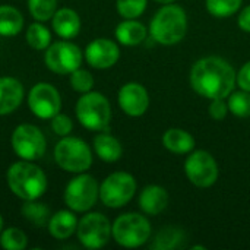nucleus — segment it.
Wrapping results in <instances>:
<instances>
[{
  "label": "nucleus",
  "instance_id": "nucleus-1",
  "mask_svg": "<svg viewBox=\"0 0 250 250\" xmlns=\"http://www.w3.org/2000/svg\"><path fill=\"white\" fill-rule=\"evenodd\" d=\"M237 83L234 67L218 56L199 59L190 70L192 89L208 100L227 98Z\"/></svg>",
  "mask_w": 250,
  "mask_h": 250
},
{
  "label": "nucleus",
  "instance_id": "nucleus-2",
  "mask_svg": "<svg viewBox=\"0 0 250 250\" xmlns=\"http://www.w3.org/2000/svg\"><path fill=\"white\" fill-rule=\"evenodd\" d=\"M9 189L22 201L40 199L47 190V176L32 161L21 160L6 173Z\"/></svg>",
  "mask_w": 250,
  "mask_h": 250
},
{
  "label": "nucleus",
  "instance_id": "nucleus-3",
  "mask_svg": "<svg viewBox=\"0 0 250 250\" xmlns=\"http://www.w3.org/2000/svg\"><path fill=\"white\" fill-rule=\"evenodd\" d=\"M188 31V15L177 4H164L151 19L149 34L161 45H174L180 42Z\"/></svg>",
  "mask_w": 250,
  "mask_h": 250
},
{
  "label": "nucleus",
  "instance_id": "nucleus-4",
  "mask_svg": "<svg viewBox=\"0 0 250 250\" xmlns=\"http://www.w3.org/2000/svg\"><path fill=\"white\" fill-rule=\"evenodd\" d=\"M79 123L94 132H108L111 120V105L105 95L100 92H85L75 107Z\"/></svg>",
  "mask_w": 250,
  "mask_h": 250
},
{
  "label": "nucleus",
  "instance_id": "nucleus-5",
  "mask_svg": "<svg viewBox=\"0 0 250 250\" xmlns=\"http://www.w3.org/2000/svg\"><path fill=\"white\" fill-rule=\"evenodd\" d=\"M151 223L145 215L138 212H127L116 218L111 224V237L117 245L135 249L145 245L151 237Z\"/></svg>",
  "mask_w": 250,
  "mask_h": 250
},
{
  "label": "nucleus",
  "instance_id": "nucleus-6",
  "mask_svg": "<svg viewBox=\"0 0 250 250\" xmlns=\"http://www.w3.org/2000/svg\"><path fill=\"white\" fill-rule=\"evenodd\" d=\"M57 166L69 173H85L92 166V151L89 145L76 136H63L54 148Z\"/></svg>",
  "mask_w": 250,
  "mask_h": 250
},
{
  "label": "nucleus",
  "instance_id": "nucleus-7",
  "mask_svg": "<svg viewBox=\"0 0 250 250\" xmlns=\"http://www.w3.org/2000/svg\"><path fill=\"white\" fill-rule=\"evenodd\" d=\"M63 198L70 211L88 212L100 198V186L92 176L79 173L67 183Z\"/></svg>",
  "mask_w": 250,
  "mask_h": 250
},
{
  "label": "nucleus",
  "instance_id": "nucleus-8",
  "mask_svg": "<svg viewBox=\"0 0 250 250\" xmlns=\"http://www.w3.org/2000/svg\"><path fill=\"white\" fill-rule=\"evenodd\" d=\"M136 193V180L126 171L111 173L100 186V199L108 208H122Z\"/></svg>",
  "mask_w": 250,
  "mask_h": 250
},
{
  "label": "nucleus",
  "instance_id": "nucleus-9",
  "mask_svg": "<svg viewBox=\"0 0 250 250\" xmlns=\"http://www.w3.org/2000/svg\"><path fill=\"white\" fill-rule=\"evenodd\" d=\"M10 144L15 154L21 160H26V161L40 160L47 148V141L44 133L37 126L28 123L19 125L13 130Z\"/></svg>",
  "mask_w": 250,
  "mask_h": 250
},
{
  "label": "nucleus",
  "instance_id": "nucleus-10",
  "mask_svg": "<svg viewBox=\"0 0 250 250\" xmlns=\"http://www.w3.org/2000/svg\"><path fill=\"white\" fill-rule=\"evenodd\" d=\"M78 240L86 249H100L105 246L111 237V224L108 218L100 212H88L78 221Z\"/></svg>",
  "mask_w": 250,
  "mask_h": 250
},
{
  "label": "nucleus",
  "instance_id": "nucleus-11",
  "mask_svg": "<svg viewBox=\"0 0 250 250\" xmlns=\"http://www.w3.org/2000/svg\"><path fill=\"white\" fill-rule=\"evenodd\" d=\"M81 48L70 41H57L45 48V66L57 75H70L81 67L82 63Z\"/></svg>",
  "mask_w": 250,
  "mask_h": 250
},
{
  "label": "nucleus",
  "instance_id": "nucleus-12",
  "mask_svg": "<svg viewBox=\"0 0 250 250\" xmlns=\"http://www.w3.org/2000/svg\"><path fill=\"white\" fill-rule=\"evenodd\" d=\"M185 173L193 186L207 189L218 179V164L208 151H193L185 161Z\"/></svg>",
  "mask_w": 250,
  "mask_h": 250
},
{
  "label": "nucleus",
  "instance_id": "nucleus-13",
  "mask_svg": "<svg viewBox=\"0 0 250 250\" xmlns=\"http://www.w3.org/2000/svg\"><path fill=\"white\" fill-rule=\"evenodd\" d=\"M28 105L34 116L38 119H53L60 113L62 98L59 91L48 82H38L29 89Z\"/></svg>",
  "mask_w": 250,
  "mask_h": 250
},
{
  "label": "nucleus",
  "instance_id": "nucleus-14",
  "mask_svg": "<svg viewBox=\"0 0 250 250\" xmlns=\"http://www.w3.org/2000/svg\"><path fill=\"white\" fill-rule=\"evenodd\" d=\"M119 105L130 117H141L149 107V95L144 85L127 82L119 91Z\"/></svg>",
  "mask_w": 250,
  "mask_h": 250
},
{
  "label": "nucleus",
  "instance_id": "nucleus-15",
  "mask_svg": "<svg viewBox=\"0 0 250 250\" xmlns=\"http://www.w3.org/2000/svg\"><path fill=\"white\" fill-rule=\"evenodd\" d=\"M120 57L119 45L108 38H97L85 48V59L94 69L113 67Z\"/></svg>",
  "mask_w": 250,
  "mask_h": 250
},
{
  "label": "nucleus",
  "instance_id": "nucleus-16",
  "mask_svg": "<svg viewBox=\"0 0 250 250\" xmlns=\"http://www.w3.org/2000/svg\"><path fill=\"white\" fill-rule=\"evenodd\" d=\"M23 100V85L12 76L0 78V116L13 113Z\"/></svg>",
  "mask_w": 250,
  "mask_h": 250
},
{
  "label": "nucleus",
  "instance_id": "nucleus-17",
  "mask_svg": "<svg viewBox=\"0 0 250 250\" xmlns=\"http://www.w3.org/2000/svg\"><path fill=\"white\" fill-rule=\"evenodd\" d=\"M51 25L54 32L63 40L75 38L81 31V18L79 15L69 7L57 9L51 18Z\"/></svg>",
  "mask_w": 250,
  "mask_h": 250
},
{
  "label": "nucleus",
  "instance_id": "nucleus-18",
  "mask_svg": "<svg viewBox=\"0 0 250 250\" xmlns=\"http://www.w3.org/2000/svg\"><path fill=\"white\" fill-rule=\"evenodd\" d=\"M168 205V193L163 186L149 185L142 189L139 196V207L146 215H158Z\"/></svg>",
  "mask_w": 250,
  "mask_h": 250
},
{
  "label": "nucleus",
  "instance_id": "nucleus-19",
  "mask_svg": "<svg viewBox=\"0 0 250 250\" xmlns=\"http://www.w3.org/2000/svg\"><path fill=\"white\" fill-rule=\"evenodd\" d=\"M114 34L120 44L133 47V45L142 44L146 40L148 29L142 22H139L136 19H125L123 22H120L117 25Z\"/></svg>",
  "mask_w": 250,
  "mask_h": 250
},
{
  "label": "nucleus",
  "instance_id": "nucleus-20",
  "mask_svg": "<svg viewBox=\"0 0 250 250\" xmlns=\"http://www.w3.org/2000/svg\"><path fill=\"white\" fill-rule=\"evenodd\" d=\"M50 234L54 239L59 240H66L69 239L73 233H76L78 227V218L73 214V211L62 209L50 217V221L47 224Z\"/></svg>",
  "mask_w": 250,
  "mask_h": 250
},
{
  "label": "nucleus",
  "instance_id": "nucleus-21",
  "mask_svg": "<svg viewBox=\"0 0 250 250\" xmlns=\"http://www.w3.org/2000/svg\"><path fill=\"white\" fill-rule=\"evenodd\" d=\"M163 145L173 154H190L195 148V138L183 129H168L163 135Z\"/></svg>",
  "mask_w": 250,
  "mask_h": 250
},
{
  "label": "nucleus",
  "instance_id": "nucleus-22",
  "mask_svg": "<svg viewBox=\"0 0 250 250\" xmlns=\"http://www.w3.org/2000/svg\"><path fill=\"white\" fill-rule=\"evenodd\" d=\"M94 151L98 158L105 163H116L123 154L120 141L108 132H100L94 138Z\"/></svg>",
  "mask_w": 250,
  "mask_h": 250
},
{
  "label": "nucleus",
  "instance_id": "nucleus-23",
  "mask_svg": "<svg viewBox=\"0 0 250 250\" xmlns=\"http://www.w3.org/2000/svg\"><path fill=\"white\" fill-rule=\"evenodd\" d=\"M186 242V233L183 229L176 226H166L158 230L151 243V249L173 250L183 248Z\"/></svg>",
  "mask_w": 250,
  "mask_h": 250
},
{
  "label": "nucleus",
  "instance_id": "nucleus-24",
  "mask_svg": "<svg viewBox=\"0 0 250 250\" xmlns=\"http://www.w3.org/2000/svg\"><path fill=\"white\" fill-rule=\"evenodd\" d=\"M23 28L22 13L9 4L0 6V35L1 37H15Z\"/></svg>",
  "mask_w": 250,
  "mask_h": 250
},
{
  "label": "nucleus",
  "instance_id": "nucleus-25",
  "mask_svg": "<svg viewBox=\"0 0 250 250\" xmlns=\"http://www.w3.org/2000/svg\"><path fill=\"white\" fill-rule=\"evenodd\" d=\"M21 212L26 221H29L31 224H34L38 229L45 227L51 217L50 208L45 204L38 202V199L25 201V204L21 208Z\"/></svg>",
  "mask_w": 250,
  "mask_h": 250
},
{
  "label": "nucleus",
  "instance_id": "nucleus-26",
  "mask_svg": "<svg viewBox=\"0 0 250 250\" xmlns=\"http://www.w3.org/2000/svg\"><path fill=\"white\" fill-rule=\"evenodd\" d=\"M26 42L34 50H45L51 44V32L40 22H34L26 29Z\"/></svg>",
  "mask_w": 250,
  "mask_h": 250
},
{
  "label": "nucleus",
  "instance_id": "nucleus-27",
  "mask_svg": "<svg viewBox=\"0 0 250 250\" xmlns=\"http://www.w3.org/2000/svg\"><path fill=\"white\" fill-rule=\"evenodd\" d=\"M227 98H229L227 100L229 111L231 114L240 119L250 117V92L240 89V91L231 92Z\"/></svg>",
  "mask_w": 250,
  "mask_h": 250
},
{
  "label": "nucleus",
  "instance_id": "nucleus-28",
  "mask_svg": "<svg viewBox=\"0 0 250 250\" xmlns=\"http://www.w3.org/2000/svg\"><path fill=\"white\" fill-rule=\"evenodd\" d=\"M243 0H207V10L215 18H229L239 12Z\"/></svg>",
  "mask_w": 250,
  "mask_h": 250
},
{
  "label": "nucleus",
  "instance_id": "nucleus-29",
  "mask_svg": "<svg viewBox=\"0 0 250 250\" xmlns=\"http://www.w3.org/2000/svg\"><path fill=\"white\" fill-rule=\"evenodd\" d=\"M0 246L6 250H23L28 246L26 234L16 227H9L0 233Z\"/></svg>",
  "mask_w": 250,
  "mask_h": 250
},
{
  "label": "nucleus",
  "instance_id": "nucleus-30",
  "mask_svg": "<svg viewBox=\"0 0 250 250\" xmlns=\"http://www.w3.org/2000/svg\"><path fill=\"white\" fill-rule=\"evenodd\" d=\"M28 9L34 19L38 22H45L56 13L57 0H28Z\"/></svg>",
  "mask_w": 250,
  "mask_h": 250
},
{
  "label": "nucleus",
  "instance_id": "nucleus-31",
  "mask_svg": "<svg viewBox=\"0 0 250 250\" xmlns=\"http://www.w3.org/2000/svg\"><path fill=\"white\" fill-rule=\"evenodd\" d=\"M148 0H116V7L125 19H136L146 9Z\"/></svg>",
  "mask_w": 250,
  "mask_h": 250
},
{
  "label": "nucleus",
  "instance_id": "nucleus-32",
  "mask_svg": "<svg viewBox=\"0 0 250 250\" xmlns=\"http://www.w3.org/2000/svg\"><path fill=\"white\" fill-rule=\"evenodd\" d=\"M70 85L76 92H81V94L89 92L92 91V86H94V76L88 70L78 67L76 70L70 73Z\"/></svg>",
  "mask_w": 250,
  "mask_h": 250
},
{
  "label": "nucleus",
  "instance_id": "nucleus-33",
  "mask_svg": "<svg viewBox=\"0 0 250 250\" xmlns=\"http://www.w3.org/2000/svg\"><path fill=\"white\" fill-rule=\"evenodd\" d=\"M51 129L57 136H67L73 129V122L70 120L69 116L59 113L51 119Z\"/></svg>",
  "mask_w": 250,
  "mask_h": 250
},
{
  "label": "nucleus",
  "instance_id": "nucleus-34",
  "mask_svg": "<svg viewBox=\"0 0 250 250\" xmlns=\"http://www.w3.org/2000/svg\"><path fill=\"white\" fill-rule=\"evenodd\" d=\"M229 113V105L227 103L224 101V98H217V100H211V104H209V116L217 120V122H221L226 119Z\"/></svg>",
  "mask_w": 250,
  "mask_h": 250
},
{
  "label": "nucleus",
  "instance_id": "nucleus-35",
  "mask_svg": "<svg viewBox=\"0 0 250 250\" xmlns=\"http://www.w3.org/2000/svg\"><path fill=\"white\" fill-rule=\"evenodd\" d=\"M237 85L240 89L250 92V60L246 62L237 73Z\"/></svg>",
  "mask_w": 250,
  "mask_h": 250
},
{
  "label": "nucleus",
  "instance_id": "nucleus-36",
  "mask_svg": "<svg viewBox=\"0 0 250 250\" xmlns=\"http://www.w3.org/2000/svg\"><path fill=\"white\" fill-rule=\"evenodd\" d=\"M239 28L245 32L250 34V4L246 6L240 13H239V19H237Z\"/></svg>",
  "mask_w": 250,
  "mask_h": 250
},
{
  "label": "nucleus",
  "instance_id": "nucleus-37",
  "mask_svg": "<svg viewBox=\"0 0 250 250\" xmlns=\"http://www.w3.org/2000/svg\"><path fill=\"white\" fill-rule=\"evenodd\" d=\"M157 3H161V4H170V3H174L176 0H155Z\"/></svg>",
  "mask_w": 250,
  "mask_h": 250
},
{
  "label": "nucleus",
  "instance_id": "nucleus-38",
  "mask_svg": "<svg viewBox=\"0 0 250 250\" xmlns=\"http://www.w3.org/2000/svg\"><path fill=\"white\" fill-rule=\"evenodd\" d=\"M3 231V218H1V215H0V233Z\"/></svg>",
  "mask_w": 250,
  "mask_h": 250
}]
</instances>
